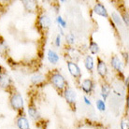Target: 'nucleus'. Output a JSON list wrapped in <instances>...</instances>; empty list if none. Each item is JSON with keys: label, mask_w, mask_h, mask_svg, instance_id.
I'll return each instance as SVG.
<instances>
[{"label": "nucleus", "mask_w": 129, "mask_h": 129, "mask_svg": "<svg viewBox=\"0 0 129 129\" xmlns=\"http://www.w3.org/2000/svg\"><path fill=\"white\" fill-rule=\"evenodd\" d=\"M63 95H64L66 101L68 102V104L71 107H75V104H76V99H77V94H76V92H75L71 87H67L64 88V90L63 91Z\"/></svg>", "instance_id": "nucleus-3"}, {"label": "nucleus", "mask_w": 129, "mask_h": 129, "mask_svg": "<svg viewBox=\"0 0 129 129\" xmlns=\"http://www.w3.org/2000/svg\"><path fill=\"white\" fill-rule=\"evenodd\" d=\"M83 100H84V103L86 104L87 106H91V101H90V99L88 98L86 95H84L83 96Z\"/></svg>", "instance_id": "nucleus-28"}, {"label": "nucleus", "mask_w": 129, "mask_h": 129, "mask_svg": "<svg viewBox=\"0 0 129 129\" xmlns=\"http://www.w3.org/2000/svg\"><path fill=\"white\" fill-rule=\"evenodd\" d=\"M49 81L53 85L55 89H57L60 92H63L64 88L68 86V82L66 81V79L61 73H59L58 71H52L49 75Z\"/></svg>", "instance_id": "nucleus-1"}, {"label": "nucleus", "mask_w": 129, "mask_h": 129, "mask_svg": "<svg viewBox=\"0 0 129 129\" xmlns=\"http://www.w3.org/2000/svg\"><path fill=\"white\" fill-rule=\"evenodd\" d=\"M123 54L124 59H125V61L127 62L128 61V53H127V52H123Z\"/></svg>", "instance_id": "nucleus-29"}, {"label": "nucleus", "mask_w": 129, "mask_h": 129, "mask_svg": "<svg viewBox=\"0 0 129 129\" xmlns=\"http://www.w3.org/2000/svg\"><path fill=\"white\" fill-rule=\"evenodd\" d=\"M110 93H111V87L109 83L107 82H104L102 85H101V96L103 98V101L107 100V98L110 96Z\"/></svg>", "instance_id": "nucleus-13"}, {"label": "nucleus", "mask_w": 129, "mask_h": 129, "mask_svg": "<svg viewBox=\"0 0 129 129\" xmlns=\"http://www.w3.org/2000/svg\"><path fill=\"white\" fill-rule=\"evenodd\" d=\"M7 50H8V45L6 44L5 40L1 39L0 40V53L2 55H4L7 52Z\"/></svg>", "instance_id": "nucleus-24"}, {"label": "nucleus", "mask_w": 129, "mask_h": 129, "mask_svg": "<svg viewBox=\"0 0 129 129\" xmlns=\"http://www.w3.org/2000/svg\"><path fill=\"white\" fill-rule=\"evenodd\" d=\"M23 6L25 8L26 10H33L35 9L36 7V3L35 2H33V1H23Z\"/></svg>", "instance_id": "nucleus-22"}, {"label": "nucleus", "mask_w": 129, "mask_h": 129, "mask_svg": "<svg viewBox=\"0 0 129 129\" xmlns=\"http://www.w3.org/2000/svg\"><path fill=\"white\" fill-rule=\"evenodd\" d=\"M44 81H45V77L40 73H36V74L31 76V82L35 85L41 84Z\"/></svg>", "instance_id": "nucleus-17"}, {"label": "nucleus", "mask_w": 129, "mask_h": 129, "mask_svg": "<svg viewBox=\"0 0 129 129\" xmlns=\"http://www.w3.org/2000/svg\"><path fill=\"white\" fill-rule=\"evenodd\" d=\"M94 12L97 15H99L101 17H104V18H108L109 17V13H108V10H107L106 7L104 6L102 3H96L94 6Z\"/></svg>", "instance_id": "nucleus-11"}, {"label": "nucleus", "mask_w": 129, "mask_h": 129, "mask_svg": "<svg viewBox=\"0 0 129 129\" xmlns=\"http://www.w3.org/2000/svg\"><path fill=\"white\" fill-rule=\"evenodd\" d=\"M56 23H58V26H60L61 28L64 29V28H67V22L64 21L61 16H57L56 17Z\"/></svg>", "instance_id": "nucleus-23"}, {"label": "nucleus", "mask_w": 129, "mask_h": 129, "mask_svg": "<svg viewBox=\"0 0 129 129\" xmlns=\"http://www.w3.org/2000/svg\"><path fill=\"white\" fill-rule=\"evenodd\" d=\"M89 51L92 54H97L99 52V46L96 42H94V40H91L90 44H89Z\"/></svg>", "instance_id": "nucleus-18"}, {"label": "nucleus", "mask_w": 129, "mask_h": 129, "mask_svg": "<svg viewBox=\"0 0 129 129\" xmlns=\"http://www.w3.org/2000/svg\"><path fill=\"white\" fill-rule=\"evenodd\" d=\"M54 45L59 48L60 46H61V36L60 35H57L56 36V38H55V41H54Z\"/></svg>", "instance_id": "nucleus-26"}, {"label": "nucleus", "mask_w": 129, "mask_h": 129, "mask_svg": "<svg viewBox=\"0 0 129 129\" xmlns=\"http://www.w3.org/2000/svg\"><path fill=\"white\" fill-rule=\"evenodd\" d=\"M66 43H67L69 47H72V45H74V43H75L74 34H72V33H68V35L66 36Z\"/></svg>", "instance_id": "nucleus-20"}, {"label": "nucleus", "mask_w": 129, "mask_h": 129, "mask_svg": "<svg viewBox=\"0 0 129 129\" xmlns=\"http://www.w3.org/2000/svg\"><path fill=\"white\" fill-rule=\"evenodd\" d=\"M111 17H112V21L115 23L117 26H122L123 25V22H122V18L118 13L112 12L111 13Z\"/></svg>", "instance_id": "nucleus-19"}, {"label": "nucleus", "mask_w": 129, "mask_h": 129, "mask_svg": "<svg viewBox=\"0 0 129 129\" xmlns=\"http://www.w3.org/2000/svg\"><path fill=\"white\" fill-rule=\"evenodd\" d=\"M28 114H29V116L32 118L33 120H35V121H39V120L41 119V116H40V113L39 112V110H37V108L35 106H31L28 107Z\"/></svg>", "instance_id": "nucleus-14"}, {"label": "nucleus", "mask_w": 129, "mask_h": 129, "mask_svg": "<svg viewBox=\"0 0 129 129\" xmlns=\"http://www.w3.org/2000/svg\"><path fill=\"white\" fill-rule=\"evenodd\" d=\"M84 66H85V68L87 69L88 71L92 72L93 69H94V58L92 55H86L85 56V59H84Z\"/></svg>", "instance_id": "nucleus-15"}, {"label": "nucleus", "mask_w": 129, "mask_h": 129, "mask_svg": "<svg viewBox=\"0 0 129 129\" xmlns=\"http://www.w3.org/2000/svg\"><path fill=\"white\" fill-rule=\"evenodd\" d=\"M16 124L19 129H30L28 120L24 115H19L16 120Z\"/></svg>", "instance_id": "nucleus-12"}, {"label": "nucleus", "mask_w": 129, "mask_h": 129, "mask_svg": "<svg viewBox=\"0 0 129 129\" xmlns=\"http://www.w3.org/2000/svg\"><path fill=\"white\" fill-rule=\"evenodd\" d=\"M110 66L111 68L118 73H122L123 71V63L120 60V58L117 55H113L111 59H110Z\"/></svg>", "instance_id": "nucleus-10"}, {"label": "nucleus", "mask_w": 129, "mask_h": 129, "mask_svg": "<svg viewBox=\"0 0 129 129\" xmlns=\"http://www.w3.org/2000/svg\"><path fill=\"white\" fill-rule=\"evenodd\" d=\"M81 88L85 94H91L93 92V90L94 89V83L93 80H91V79H85V80H83L82 82L81 83Z\"/></svg>", "instance_id": "nucleus-9"}, {"label": "nucleus", "mask_w": 129, "mask_h": 129, "mask_svg": "<svg viewBox=\"0 0 129 129\" xmlns=\"http://www.w3.org/2000/svg\"><path fill=\"white\" fill-rule=\"evenodd\" d=\"M97 73L101 78H106L108 75V67H107L106 63L100 58L97 57V66H96Z\"/></svg>", "instance_id": "nucleus-8"}, {"label": "nucleus", "mask_w": 129, "mask_h": 129, "mask_svg": "<svg viewBox=\"0 0 129 129\" xmlns=\"http://www.w3.org/2000/svg\"><path fill=\"white\" fill-rule=\"evenodd\" d=\"M47 58H48V61L52 64H57L59 61V55L52 50H49L48 53H47Z\"/></svg>", "instance_id": "nucleus-16"}, {"label": "nucleus", "mask_w": 129, "mask_h": 129, "mask_svg": "<svg viewBox=\"0 0 129 129\" xmlns=\"http://www.w3.org/2000/svg\"><path fill=\"white\" fill-rule=\"evenodd\" d=\"M38 23H39V26L42 30H47L51 25L52 21H51V18L47 14L41 13L38 18Z\"/></svg>", "instance_id": "nucleus-7"}, {"label": "nucleus", "mask_w": 129, "mask_h": 129, "mask_svg": "<svg viewBox=\"0 0 129 129\" xmlns=\"http://www.w3.org/2000/svg\"><path fill=\"white\" fill-rule=\"evenodd\" d=\"M121 129H129V123L128 121L125 119H123L121 121Z\"/></svg>", "instance_id": "nucleus-25"}, {"label": "nucleus", "mask_w": 129, "mask_h": 129, "mask_svg": "<svg viewBox=\"0 0 129 129\" xmlns=\"http://www.w3.org/2000/svg\"><path fill=\"white\" fill-rule=\"evenodd\" d=\"M13 81L10 75L7 73L5 70H0V87L5 90H10L12 88Z\"/></svg>", "instance_id": "nucleus-4"}, {"label": "nucleus", "mask_w": 129, "mask_h": 129, "mask_svg": "<svg viewBox=\"0 0 129 129\" xmlns=\"http://www.w3.org/2000/svg\"><path fill=\"white\" fill-rule=\"evenodd\" d=\"M10 107L12 108L14 110L17 111H21L23 109V98L22 94L18 93V92H13L10 94Z\"/></svg>", "instance_id": "nucleus-2"}, {"label": "nucleus", "mask_w": 129, "mask_h": 129, "mask_svg": "<svg viewBox=\"0 0 129 129\" xmlns=\"http://www.w3.org/2000/svg\"><path fill=\"white\" fill-rule=\"evenodd\" d=\"M123 23H125L126 24V26L128 25L129 24V19H128V13L127 12H124L123 13Z\"/></svg>", "instance_id": "nucleus-27"}, {"label": "nucleus", "mask_w": 129, "mask_h": 129, "mask_svg": "<svg viewBox=\"0 0 129 129\" xmlns=\"http://www.w3.org/2000/svg\"><path fill=\"white\" fill-rule=\"evenodd\" d=\"M66 55H68V57L71 59V62L76 63L81 58V52L79 49L68 46V48H66Z\"/></svg>", "instance_id": "nucleus-5"}, {"label": "nucleus", "mask_w": 129, "mask_h": 129, "mask_svg": "<svg viewBox=\"0 0 129 129\" xmlns=\"http://www.w3.org/2000/svg\"><path fill=\"white\" fill-rule=\"evenodd\" d=\"M128 81H129L128 77H126L125 79H124V86H125V87L128 86Z\"/></svg>", "instance_id": "nucleus-30"}, {"label": "nucleus", "mask_w": 129, "mask_h": 129, "mask_svg": "<svg viewBox=\"0 0 129 129\" xmlns=\"http://www.w3.org/2000/svg\"><path fill=\"white\" fill-rule=\"evenodd\" d=\"M68 69L72 77H74L77 80H80L81 78V70L80 67L77 64V63L68 61Z\"/></svg>", "instance_id": "nucleus-6"}, {"label": "nucleus", "mask_w": 129, "mask_h": 129, "mask_svg": "<svg viewBox=\"0 0 129 129\" xmlns=\"http://www.w3.org/2000/svg\"><path fill=\"white\" fill-rule=\"evenodd\" d=\"M95 105H96V109L99 111H105L106 110V104H105V101H103L102 99H97L96 102H95Z\"/></svg>", "instance_id": "nucleus-21"}]
</instances>
